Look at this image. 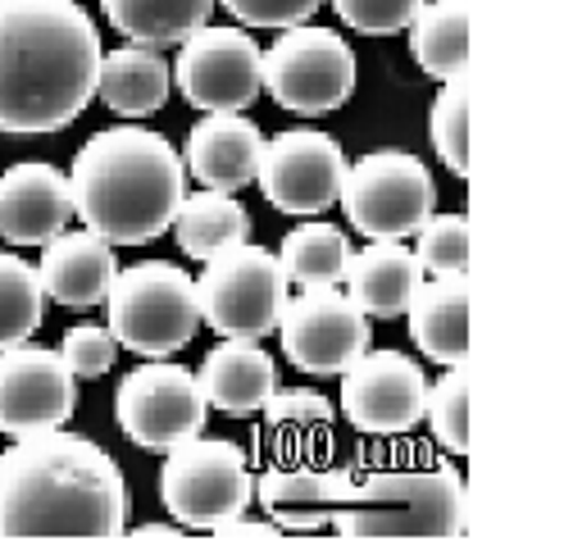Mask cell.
I'll list each match as a JSON object with an SVG mask.
<instances>
[{"label": "cell", "instance_id": "obj_9", "mask_svg": "<svg viewBox=\"0 0 564 555\" xmlns=\"http://www.w3.org/2000/svg\"><path fill=\"white\" fill-rule=\"evenodd\" d=\"M264 87L292 115H328L356 91V55L333 28H288L264 55Z\"/></svg>", "mask_w": 564, "mask_h": 555}, {"label": "cell", "instance_id": "obj_30", "mask_svg": "<svg viewBox=\"0 0 564 555\" xmlns=\"http://www.w3.org/2000/svg\"><path fill=\"white\" fill-rule=\"evenodd\" d=\"M423 414H429L437 446H446L451 456H465L469 450V378H465V364H451V373H442V383L429 388Z\"/></svg>", "mask_w": 564, "mask_h": 555}, {"label": "cell", "instance_id": "obj_3", "mask_svg": "<svg viewBox=\"0 0 564 555\" xmlns=\"http://www.w3.org/2000/svg\"><path fill=\"white\" fill-rule=\"evenodd\" d=\"M68 187L74 215H83L96 237L110 247H141L173 228L187 196V168L160 132L105 128L78 151Z\"/></svg>", "mask_w": 564, "mask_h": 555}, {"label": "cell", "instance_id": "obj_4", "mask_svg": "<svg viewBox=\"0 0 564 555\" xmlns=\"http://www.w3.org/2000/svg\"><path fill=\"white\" fill-rule=\"evenodd\" d=\"M328 524L346 542H446L465 533V482L455 469H378L350 478Z\"/></svg>", "mask_w": 564, "mask_h": 555}, {"label": "cell", "instance_id": "obj_33", "mask_svg": "<svg viewBox=\"0 0 564 555\" xmlns=\"http://www.w3.org/2000/svg\"><path fill=\"white\" fill-rule=\"evenodd\" d=\"M119 356V341L110 328H96V324H78L64 333V346H59V360L68 364V373L74 378H100L110 373Z\"/></svg>", "mask_w": 564, "mask_h": 555}, {"label": "cell", "instance_id": "obj_25", "mask_svg": "<svg viewBox=\"0 0 564 555\" xmlns=\"http://www.w3.org/2000/svg\"><path fill=\"white\" fill-rule=\"evenodd\" d=\"M410 46L423 74L437 83L460 78L469 68V0H429L410 23Z\"/></svg>", "mask_w": 564, "mask_h": 555}, {"label": "cell", "instance_id": "obj_7", "mask_svg": "<svg viewBox=\"0 0 564 555\" xmlns=\"http://www.w3.org/2000/svg\"><path fill=\"white\" fill-rule=\"evenodd\" d=\"M341 210L350 228L369 241H401L433 219L437 187L433 173L405 151H373L360 164H346Z\"/></svg>", "mask_w": 564, "mask_h": 555}, {"label": "cell", "instance_id": "obj_2", "mask_svg": "<svg viewBox=\"0 0 564 555\" xmlns=\"http://www.w3.org/2000/svg\"><path fill=\"white\" fill-rule=\"evenodd\" d=\"M100 32L74 0H0V132L68 128L100 78Z\"/></svg>", "mask_w": 564, "mask_h": 555}, {"label": "cell", "instance_id": "obj_31", "mask_svg": "<svg viewBox=\"0 0 564 555\" xmlns=\"http://www.w3.org/2000/svg\"><path fill=\"white\" fill-rule=\"evenodd\" d=\"M419 264L429 273H465L469 264V219L465 215H433L419 228Z\"/></svg>", "mask_w": 564, "mask_h": 555}, {"label": "cell", "instance_id": "obj_24", "mask_svg": "<svg viewBox=\"0 0 564 555\" xmlns=\"http://www.w3.org/2000/svg\"><path fill=\"white\" fill-rule=\"evenodd\" d=\"M100 10L128 42L160 51L183 46L192 32L209 28L215 0H100Z\"/></svg>", "mask_w": 564, "mask_h": 555}, {"label": "cell", "instance_id": "obj_29", "mask_svg": "<svg viewBox=\"0 0 564 555\" xmlns=\"http://www.w3.org/2000/svg\"><path fill=\"white\" fill-rule=\"evenodd\" d=\"M429 132H433V151L442 155V164L465 178L469 173V78L465 74L442 83V91L433 100Z\"/></svg>", "mask_w": 564, "mask_h": 555}, {"label": "cell", "instance_id": "obj_11", "mask_svg": "<svg viewBox=\"0 0 564 555\" xmlns=\"http://www.w3.org/2000/svg\"><path fill=\"white\" fill-rule=\"evenodd\" d=\"M173 83L205 115H241L264 91V51L241 28H200L183 42Z\"/></svg>", "mask_w": 564, "mask_h": 555}, {"label": "cell", "instance_id": "obj_32", "mask_svg": "<svg viewBox=\"0 0 564 555\" xmlns=\"http://www.w3.org/2000/svg\"><path fill=\"white\" fill-rule=\"evenodd\" d=\"M429 0H333V10L346 28L365 32V37H392L405 32Z\"/></svg>", "mask_w": 564, "mask_h": 555}, {"label": "cell", "instance_id": "obj_10", "mask_svg": "<svg viewBox=\"0 0 564 555\" xmlns=\"http://www.w3.org/2000/svg\"><path fill=\"white\" fill-rule=\"evenodd\" d=\"M205 410L209 401L200 392V378L164 360L132 369L115 396V420L141 450H173L187 437H200Z\"/></svg>", "mask_w": 564, "mask_h": 555}, {"label": "cell", "instance_id": "obj_21", "mask_svg": "<svg viewBox=\"0 0 564 555\" xmlns=\"http://www.w3.org/2000/svg\"><path fill=\"white\" fill-rule=\"evenodd\" d=\"M410 337L437 364H465L469 356V283L465 273H437L410 301Z\"/></svg>", "mask_w": 564, "mask_h": 555}, {"label": "cell", "instance_id": "obj_28", "mask_svg": "<svg viewBox=\"0 0 564 555\" xmlns=\"http://www.w3.org/2000/svg\"><path fill=\"white\" fill-rule=\"evenodd\" d=\"M46 319V287L42 273L28 260L0 251V351L23 346Z\"/></svg>", "mask_w": 564, "mask_h": 555}, {"label": "cell", "instance_id": "obj_27", "mask_svg": "<svg viewBox=\"0 0 564 555\" xmlns=\"http://www.w3.org/2000/svg\"><path fill=\"white\" fill-rule=\"evenodd\" d=\"M350 260V241L333 228V224H301L282 237V273L288 283H296L301 292L310 287H337Z\"/></svg>", "mask_w": 564, "mask_h": 555}, {"label": "cell", "instance_id": "obj_8", "mask_svg": "<svg viewBox=\"0 0 564 555\" xmlns=\"http://www.w3.org/2000/svg\"><path fill=\"white\" fill-rule=\"evenodd\" d=\"M160 497L183 529L209 533L246 514V505L256 497V478L246 469L241 446L187 437L169 450V465L160 474Z\"/></svg>", "mask_w": 564, "mask_h": 555}, {"label": "cell", "instance_id": "obj_37", "mask_svg": "<svg viewBox=\"0 0 564 555\" xmlns=\"http://www.w3.org/2000/svg\"><path fill=\"white\" fill-rule=\"evenodd\" d=\"M132 542H141V546H151V542L169 546V542H183V533H178V529H137Z\"/></svg>", "mask_w": 564, "mask_h": 555}, {"label": "cell", "instance_id": "obj_20", "mask_svg": "<svg viewBox=\"0 0 564 555\" xmlns=\"http://www.w3.org/2000/svg\"><path fill=\"white\" fill-rule=\"evenodd\" d=\"M200 392L205 401L232 414V420H246V414H260L264 401L278 392V369L273 356L256 341H224L215 351L205 356L200 364Z\"/></svg>", "mask_w": 564, "mask_h": 555}, {"label": "cell", "instance_id": "obj_15", "mask_svg": "<svg viewBox=\"0 0 564 555\" xmlns=\"http://www.w3.org/2000/svg\"><path fill=\"white\" fill-rule=\"evenodd\" d=\"M78 405V378L59 351L42 346H6L0 351V433L32 437L64 428Z\"/></svg>", "mask_w": 564, "mask_h": 555}, {"label": "cell", "instance_id": "obj_13", "mask_svg": "<svg viewBox=\"0 0 564 555\" xmlns=\"http://www.w3.org/2000/svg\"><path fill=\"white\" fill-rule=\"evenodd\" d=\"M346 178V155L337 137L314 132V128H292L264 142L256 183L264 187V200L282 215H319L337 205Z\"/></svg>", "mask_w": 564, "mask_h": 555}, {"label": "cell", "instance_id": "obj_22", "mask_svg": "<svg viewBox=\"0 0 564 555\" xmlns=\"http://www.w3.org/2000/svg\"><path fill=\"white\" fill-rule=\"evenodd\" d=\"M350 488V469H305V465H278L260 478V505L278 519V529H324L341 492Z\"/></svg>", "mask_w": 564, "mask_h": 555}, {"label": "cell", "instance_id": "obj_14", "mask_svg": "<svg viewBox=\"0 0 564 555\" xmlns=\"http://www.w3.org/2000/svg\"><path fill=\"white\" fill-rule=\"evenodd\" d=\"M429 378L401 351H365L341 373V414L369 437H401L423 420Z\"/></svg>", "mask_w": 564, "mask_h": 555}, {"label": "cell", "instance_id": "obj_35", "mask_svg": "<svg viewBox=\"0 0 564 555\" xmlns=\"http://www.w3.org/2000/svg\"><path fill=\"white\" fill-rule=\"evenodd\" d=\"M269 424H296V428H328L333 405L319 392H273L264 401Z\"/></svg>", "mask_w": 564, "mask_h": 555}, {"label": "cell", "instance_id": "obj_19", "mask_svg": "<svg viewBox=\"0 0 564 555\" xmlns=\"http://www.w3.org/2000/svg\"><path fill=\"white\" fill-rule=\"evenodd\" d=\"M346 287L369 319H401L423 287V264L401 241H369L346 260Z\"/></svg>", "mask_w": 564, "mask_h": 555}, {"label": "cell", "instance_id": "obj_5", "mask_svg": "<svg viewBox=\"0 0 564 555\" xmlns=\"http://www.w3.org/2000/svg\"><path fill=\"white\" fill-rule=\"evenodd\" d=\"M110 333L132 356H173L196 337L200 328V296L192 273L164 260H141L110 283Z\"/></svg>", "mask_w": 564, "mask_h": 555}, {"label": "cell", "instance_id": "obj_6", "mask_svg": "<svg viewBox=\"0 0 564 555\" xmlns=\"http://www.w3.org/2000/svg\"><path fill=\"white\" fill-rule=\"evenodd\" d=\"M196 296H200V324H209L219 337H232V341H260L282 319L288 273H282L278 255L241 241V247L205 260Z\"/></svg>", "mask_w": 564, "mask_h": 555}, {"label": "cell", "instance_id": "obj_16", "mask_svg": "<svg viewBox=\"0 0 564 555\" xmlns=\"http://www.w3.org/2000/svg\"><path fill=\"white\" fill-rule=\"evenodd\" d=\"M74 219V187L55 164H14L0 178V237L10 247H46Z\"/></svg>", "mask_w": 564, "mask_h": 555}, {"label": "cell", "instance_id": "obj_1", "mask_svg": "<svg viewBox=\"0 0 564 555\" xmlns=\"http://www.w3.org/2000/svg\"><path fill=\"white\" fill-rule=\"evenodd\" d=\"M128 482L78 433H32L0 456V542H119Z\"/></svg>", "mask_w": 564, "mask_h": 555}, {"label": "cell", "instance_id": "obj_23", "mask_svg": "<svg viewBox=\"0 0 564 555\" xmlns=\"http://www.w3.org/2000/svg\"><path fill=\"white\" fill-rule=\"evenodd\" d=\"M169 87H173V74L160 59V51H151V46H123V51L100 59L96 91H100L105 106L123 119L155 115L169 100Z\"/></svg>", "mask_w": 564, "mask_h": 555}, {"label": "cell", "instance_id": "obj_34", "mask_svg": "<svg viewBox=\"0 0 564 555\" xmlns=\"http://www.w3.org/2000/svg\"><path fill=\"white\" fill-rule=\"evenodd\" d=\"M228 14L241 19L246 28H301L324 0H224Z\"/></svg>", "mask_w": 564, "mask_h": 555}, {"label": "cell", "instance_id": "obj_18", "mask_svg": "<svg viewBox=\"0 0 564 555\" xmlns=\"http://www.w3.org/2000/svg\"><path fill=\"white\" fill-rule=\"evenodd\" d=\"M42 273V287L51 301L68 305V309H91L110 296V283H115V251L110 241L96 237L91 228L83 232H59L46 241V255L37 264Z\"/></svg>", "mask_w": 564, "mask_h": 555}, {"label": "cell", "instance_id": "obj_17", "mask_svg": "<svg viewBox=\"0 0 564 555\" xmlns=\"http://www.w3.org/2000/svg\"><path fill=\"white\" fill-rule=\"evenodd\" d=\"M264 155V132L241 119V115H209L192 128L183 168H192V178L205 183L209 192H241L246 183H256Z\"/></svg>", "mask_w": 564, "mask_h": 555}, {"label": "cell", "instance_id": "obj_12", "mask_svg": "<svg viewBox=\"0 0 564 555\" xmlns=\"http://www.w3.org/2000/svg\"><path fill=\"white\" fill-rule=\"evenodd\" d=\"M282 351L301 373L337 378L369 351V315L337 287H310L282 305Z\"/></svg>", "mask_w": 564, "mask_h": 555}, {"label": "cell", "instance_id": "obj_26", "mask_svg": "<svg viewBox=\"0 0 564 555\" xmlns=\"http://www.w3.org/2000/svg\"><path fill=\"white\" fill-rule=\"evenodd\" d=\"M173 232H178V247L192 260H215L251 237V215L228 192H200L183 196L178 215H173Z\"/></svg>", "mask_w": 564, "mask_h": 555}, {"label": "cell", "instance_id": "obj_36", "mask_svg": "<svg viewBox=\"0 0 564 555\" xmlns=\"http://www.w3.org/2000/svg\"><path fill=\"white\" fill-rule=\"evenodd\" d=\"M219 542H228V546H260V542H278L282 533H278V524H246V519L237 514V519H228V524H219V529H209Z\"/></svg>", "mask_w": 564, "mask_h": 555}]
</instances>
